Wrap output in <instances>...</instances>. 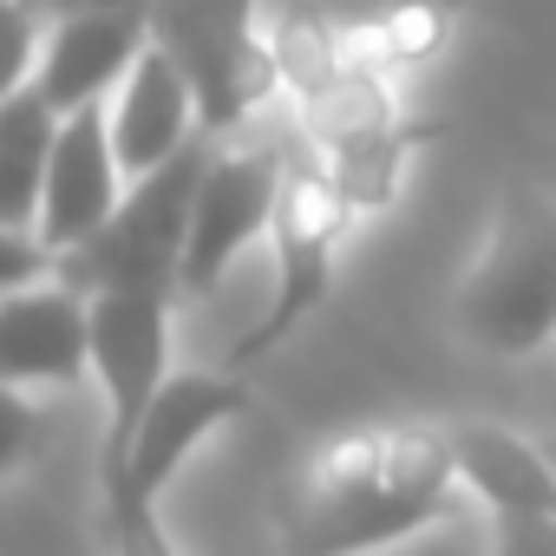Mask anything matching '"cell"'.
Segmentation results:
<instances>
[{
  "label": "cell",
  "instance_id": "obj_1",
  "mask_svg": "<svg viewBox=\"0 0 556 556\" xmlns=\"http://www.w3.org/2000/svg\"><path fill=\"white\" fill-rule=\"evenodd\" d=\"M458 458L445 432L426 426H380L334 439L302 484L289 517V556H361L400 543L406 530L452 510Z\"/></svg>",
  "mask_w": 556,
  "mask_h": 556
},
{
  "label": "cell",
  "instance_id": "obj_2",
  "mask_svg": "<svg viewBox=\"0 0 556 556\" xmlns=\"http://www.w3.org/2000/svg\"><path fill=\"white\" fill-rule=\"evenodd\" d=\"M216 138L197 131L177 157H164L157 170L131 177L125 203L73 249H60V282H73L79 295H184V242H190V210H197V184L210 164Z\"/></svg>",
  "mask_w": 556,
  "mask_h": 556
},
{
  "label": "cell",
  "instance_id": "obj_3",
  "mask_svg": "<svg viewBox=\"0 0 556 556\" xmlns=\"http://www.w3.org/2000/svg\"><path fill=\"white\" fill-rule=\"evenodd\" d=\"M458 328L491 354H530L556 334V203L510 190L478 268L458 289Z\"/></svg>",
  "mask_w": 556,
  "mask_h": 556
},
{
  "label": "cell",
  "instance_id": "obj_4",
  "mask_svg": "<svg viewBox=\"0 0 556 556\" xmlns=\"http://www.w3.org/2000/svg\"><path fill=\"white\" fill-rule=\"evenodd\" d=\"M151 40L184 66L210 138L236 131L275 92V53L255 34V0H157Z\"/></svg>",
  "mask_w": 556,
  "mask_h": 556
},
{
  "label": "cell",
  "instance_id": "obj_5",
  "mask_svg": "<svg viewBox=\"0 0 556 556\" xmlns=\"http://www.w3.org/2000/svg\"><path fill=\"white\" fill-rule=\"evenodd\" d=\"M341 229H348V190L334 184V170H321L315 157H295L289 177H282V203H275V302L268 315L236 341L229 354V374L249 367L255 354L282 348L302 315L321 308L328 295V275H334V249H341Z\"/></svg>",
  "mask_w": 556,
  "mask_h": 556
},
{
  "label": "cell",
  "instance_id": "obj_6",
  "mask_svg": "<svg viewBox=\"0 0 556 556\" xmlns=\"http://www.w3.org/2000/svg\"><path fill=\"white\" fill-rule=\"evenodd\" d=\"M170 302L164 295H92V374L105 380V452L99 478H118L138 426L170 380Z\"/></svg>",
  "mask_w": 556,
  "mask_h": 556
},
{
  "label": "cell",
  "instance_id": "obj_7",
  "mask_svg": "<svg viewBox=\"0 0 556 556\" xmlns=\"http://www.w3.org/2000/svg\"><path fill=\"white\" fill-rule=\"evenodd\" d=\"M289 157L275 144H242V151H210L197 210H190V242H184V295H210L223 282V268L275 229V203H282Z\"/></svg>",
  "mask_w": 556,
  "mask_h": 556
},
{
  "label": "cell",
  "instance_id": "obj_8",
  "mask_svg": "<svg viewBox=\"0 0 556 556\" xmlns=\"http://www.w3.org/2000/svg\"><path fill=\"white\" fill-rule=\"evenodd\" d=\"M236 413H249V387L236 374H170L138 426V445L125 458L118 478H105V497H144L157 504V491L170 484V471Z\"/></svg>",
  "mask_w": 556,
  "mask_h": 556
},
{
  "label": "cell",
  "instance_id": "obj_9",
  "mask_svg": "<svg viewBox=\"0 0 556 556\" xmlns=\"http://www.w3.org/2000/svg\"><path fill=\"white\" fill-rule=\"evenodd\" d=\"M92 367V295L73 282H40L0 295V380L8 387H73Z\"/></svg>",
  "mask_w": 556,
  "mask_h": 556
},
{
  "label": "cell",
  "instance_id": "obj_10",
  "mask_svg": "<svg viewBox=\"0 0 556 556\" xmlns=\"http://www.w3.org/2000/svg\"><path fill=\"white\" fill-rule=\"evenodd\" d=\"M151 47V14L131 8H99V14H66L47 21V47L34 66V92L66 118L79 105H99L105 92H118V79L131 73V60Z\"/></svg>",
  "mask_w": 556,
  "mask_h": 556
},
{
  "label": "cell",
  "instance_id": "obj_11",
  "mask_svg": "<svg viewBox=\"0 0 556 556\" xmlns=\"http://www.w3.org/2000/svg\"><path fill=\"white\" fill-rule=\"evenodd\" d=\"M118 177H125V164H118V144H112L105 99L66 112L60 144H53V170H47V197H40V223H34V229H40L53 249L86 242V236L125 203Z\"/></svg>",
  "mask_w": 556,
  "mask_h": 556
},
{
  "label": "cell",
  "instance_id": "obj_12",
  "mask_svg": "<svg viewBox=\"0 0 556 556\" xmlns=\"http://www.w3.org/2000/svg\"><path fill=\"white\" fill-rule=\"evenodd\" d=\"M190 118H197V92H190L184 66L151 40V47L131 60V73L118 79V99H112V144H118V164H125L131 177L157 170L164 157H177V151L197 138Z\"/></svg>",
  "mask_w": 556,
  "mask_h": 556
},
{
  "label": "cell",
  "instance_id": "obj_13",
  "mask_svg": "<svg viewBox=\"0 0 556 556\" xmlns=\"http://www.w3.org/2000/svg\"><path fill=\"white\" fill-rule=\"evenodd\" d=\"M458 478L491 510H556V465L543 439L504 432V426H445Z\"/></svg>",
  "mask_w": 556,
  "mask_h": 556
},
{
  "label": "cell",
  "instance_id": "obj_14",
  "mask_svg": "<svg viewBox=\"0 0 556 556\" xmlns=\"http://www.w3.org/2000/svg\"><path fill=\"white\" fill-rule=\"evenodd\" d=\"M60 112L34 86L0 92V223H40L53 144H60Z\"/></svg>",
  "mask_w": 556,
  "mask_h": 556
},
{
  "label": "cell",
  "instance_id": "obj_15",
  "mask_svg": "<svg viewBox=\"0 0 556 556\" xmlns=\"http://www.w3.org/2000/svg\"><path fill=\"white\" fill-rule=\"evenodd\" d=\"M47 268H60V249L34 223H0V289H40Z\"/></svg>",
  "mask_w": 556,
  "mask_h": 556
},
{
  "label": "cell",
  "instance_id": "obj_16",
  "mask_svg": "<svg viewBox=\"0 0 556 556\" xmlns=\"http://www.w3.org/2000/svg\"><path fill=\"white\" fill-rule=\"evenodd\" d=\"M497 556H556V510H491Z\"/></svg>",
  "mask_w": 556,
  "mask_h": 556
},
{
  "label": "cell",
  "instance_id": "obj_17",
  "mask_svg": "<svg viewBox=\"0 0 556 556\" xmlns=\"http://www.w3.org/2000/svg\"><path fill=\"white\" fill-rule=\"evenodd\" d=\"M40 21H66V14H99V8H131V14H151L157 0H27Z\"/></svg>",
  "mask_w": 556,
  "mask_h": 556
},
{
  "label": "cell",
  "instance_id": "obj_18",
  "mask_svg": "<svg viewBox=\"0 0 556 556\" xmlns=\"http://www.w3.org/2000/svg\"><path fill=\"white\" fill-rule=\"evenodd\" d=\"M543 452H549V465H556V432H549V439H543Z\"/></svg>",
  "mask_w": 556,
  "mask_h": 556
}]
</instances>
